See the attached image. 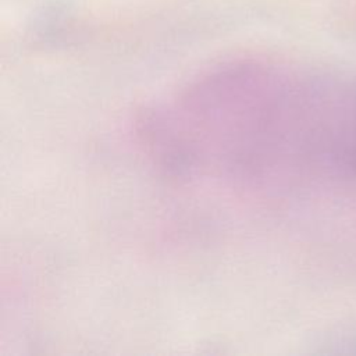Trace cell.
Returning <instances> with one entry per match:
<instances>
[{"label": "cell", "mask_w": 356, "mask_h": 356, "mask_svg": "<svg viewBox=\"0 0 356 356\" xmlns=\"http://www.w3.org/2000/svg\"><path fill=\"white\" fill-rule=\"evenodd\" d=\"M328 124L330 154L345 168L356 171V92L338 96Z\"/></svg>", "instance_id": "1"}]
</instances>
